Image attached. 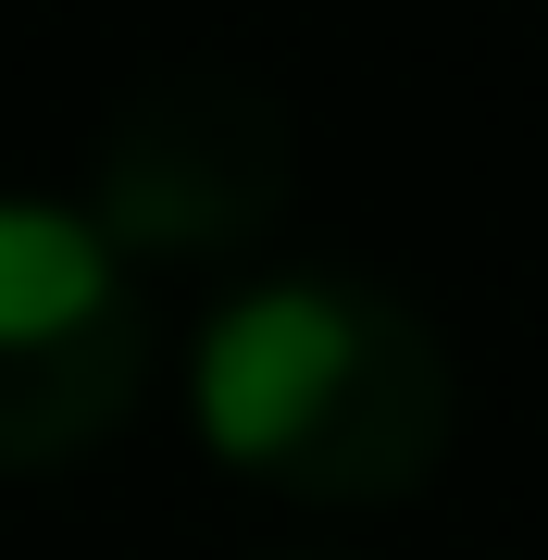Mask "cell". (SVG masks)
Segmentation results:
<instances>
[{
    "label": "cell",
    "instance_id": "cell-1",
    "mask_svg": "<svg viewBox=\"0 0 548 560\" xmlns=\"http://www.w3.org/2000/svg\"><path fill=\"white\" fill-rule=\"evenodd\" d=\"M187 423L237 486L300 511H386L448 460L462 374L399 287L300 261L249 275L187 337Z\"/></svg>",
    "mask_w": 548,
    "mask_h": 560
},
{
    "label": "cell",
    "instance_id": "cell-2",
    "mask_svg": "<svg viewBox=\"0 0 548 560\" xmlns=\"http://www.w3.org/2000/svg\"><path fill=\"white\" fill-rule=\"evenodd\" d=\"M287 187H300L287 101L263 75L175 62V75H150V88L113 101L75 212L125 261H224V249H263L287 224Z\"/></svg>",
    "mask_w": 548,
    "mask_h": 560
},
{
    "label": "cell",
    "instance_id": "cell-3",
    "mask_svg": "<svg viewBox=\"0 0 548 560\" xmlns=\"http://www.w3.org/2000/svg\"><path fill=\"white\" fill-rule=\"evenodd\" d=\"M150 374V312L125 261L75 200L0 187V474L101 448L138 411Z\"/></svg>",
    "mask_w": 548,
    "mask_h": 560
},
{
    "label": "cell",
    "instance_id": "cell-4",
    "mask_svg": "<svg viewBox=\"0 0 548 560\" xmlns=\"http://www.w3.org/2000/svg\"><path fill=\"white\" fill-rule=\"evenodd\" d=\"M287 560H325V548H287Z\"/></svg>",
    "mask_w": 548,
    "mask_h": 560
}]
</instances>
